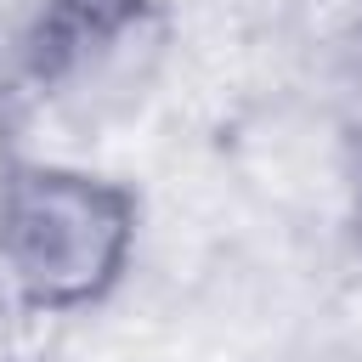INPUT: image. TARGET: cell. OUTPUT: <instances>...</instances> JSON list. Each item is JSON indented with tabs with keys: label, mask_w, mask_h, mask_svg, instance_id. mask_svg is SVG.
<instances>
[{
	"label": "cell",
	"mask_w": 362,
	"mask_h": 362,
	"mask_svg": "<svg viewBox=\"0 0 362 362\" xmlns=\"http://www.w3.org/2000/svg\"><path fill=\"white\" fill-rule=\"evenodd\" d=\"M141 238V204L124 181L79 164H11L0 175V283L17 305L74 317L102 305Z\"/></svg>",
	"instance_id": "1"
},
{
	"label": "cell",
	"mask_w": 362,
	"mask_h": 362,
	"mask_svg": "<svg viewBox=\"0 0 362 362\" xmlns=\"http://www.w3.org/2000/svg\"><path fill=\"white\" fill-rule=\"evenodd\" d=\"M153 0H45L23 34V62L40 85H62L107 62L130 34H141Z\"/></svg>",
	"instance_id": "2"
}]
</instances>
